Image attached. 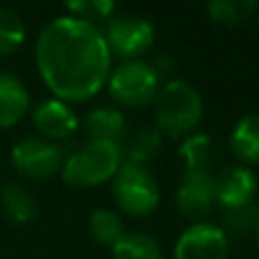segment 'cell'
I'll return each mask as SVG.
<instances>
[{
  "label": "cell",
  "instance_id": "6da1fadb",
  "mask_svg": "<svg viewBox=\"0 0 259 259\" xmlns=\"http://www.w3.org/2000/svg\"><path fill=\"white\" fill-rule=\"evenodd\" d=\"M34 59L46 87L66 105L91 100L112 73V53L103 30L68 14L41 27Z\"/></svg>",
  "mask_w": 259,
  "mask_h": 259
},
{
  "label": "cell",
  "instance_id": "7a4b0ae2",
  "mask_svg": "<svg viewBox=\"0 0 259 259\" xmlns=\"http://www.w3.org/2000/svg\"><path fill=\"white\" fill-rule=\"evenodd\" d=\"M157 130L170 139L193 132L202 121L205 105L196 87L184 80H168L155 96Z\"/></svg>",
  "mask_w": 259,
  "mask_h": 259
},
{
  "label": "cell",
  "instance_id": "3957f363",
  "mask_svg": "<svg viewBox=\"0 0 259 259\" xmlns=\"http://www.w3.org/2000/svg\"><path fill=\"white\" fill-rule=\"evenodd\" d=\"M123 164V152L118 143L109 141H89L77 148L68 157H64L62 178L68 187L87 189L98 187L103 182L114 180Z\"/></svg>",
  "mask_w": 259,
  "mask_h": 259
},
{
  "label": "cell",
  "instance_id": "277c9868",
  "mask_svg": "<svg viewBox=\"0 0 259 259\" xmlns=\"http://www.w3.org/2000/svg\"><path fill=\"white\" fill-rule=\"evenodd\" d=\"M112 193L121 211L130 216H148L159 205V182L146 166L121 164L118 173L112 180Z\"/></svg>",
  "mask_w": 259,
  "mask_h": 259
},
{
  "label": "cell",
  "instance_id": "5b68a950",
  "mask_svg": "<svg viewBox=\"0 0 259 259\" xmlns=\"http://www.w3.org/2000/svg\"><path fill=\"white\" fill-rule=\"evenodd\" d=\"M109 94L123 107H146L159 91V75L148 62H123L109 73Z\"/></svg>",
  "mask_w": 259,
  "mask_h": 259
},
{
  "label": "cell",
  "instance_id": "8992f818",
  "mask_svg": "<svg viewBox=\"0 0 259 259\" xmlns=\"http://www.w3.org/2000/svg\"><path fill=\"white\" fill-rule=\"evenodd\" d=\"M107 48L112 55H118L125 62L139 59V55L148 53L155 44V27L148 18L121 14L109 18L107 30L103 32Z\"/></svg>",
  "mask_w": 259,
  "mask_h": 259
},
{
  "label": "cell",
  "instance_id": "52a82bcc",
  "mask_svg": "<svg viewBox=\"0 0 259 259\" xmlns=\"http://www.w3.org/2000/svg\"><path fill=\"white\" fill-rule=\"evenodd\" d=\"M12 166L27 180H48L62 170L64 150L41 137H23L12 148Z\"/></svg>",
  "mask_w": 259,
  "mask_h": 259
},
{
  "label": "cell",
  "instance_id": "ba28073f",
  "mask_svg": "<svg viewBox=\"0 0 259 259\" xmlns=\"http://www.w3.org/2000/svg\"><path fill=\"white\" fill-rule=\"evenodd\" d=\"M230 239L219 225L191 223L178 237L173 248V259H228Z\"/></svg>",
  "mask_w": 259,
  "mask_h": 259
},
{
  "label": "cell",
  "instance_id": "9c48e42d",
  "mask_svg": "<svg viewBox=\"0 0 259 259\" xmlns=\"http://www.w3.org/2000/svg\"><path fill=\"white\" fill-rule=\"evenodd\" d=\"M175 205L184 219L193 221V223H202V219L209 216L211 207L216 205L214 175L184 170L178 193H175Z\"/></svg>",
  "mask_w": 259,
  "mask_h": 259
},
{
  "label": "cell",
  "instance_id": "30bf717a",
  "mask_svg": "<svg viewBox=\"0 0 259 259\" xmlns=\"http://www.w3.org/2000/svg\"><path fill=\"white\" fill-rule=\"evenodd\" d=\"M257 193V178L246 166H225L214 178V196L223 211L250 205Z\"/></svg>",
  "mask_w": 259,
  "mask_h": 259
},
{
  "label": "cell",
  "instance_id": "8fae6325",
  "mask_svg": "<svg viewBox=\"0 0 259 259\" xmlns=\"http://www.w3.org/2000/svg\"><path fill=\"white\" fill-rule=\"evenodd\" d=\"M32 125L36 127L41 139L55 143L73 137L75 130L80 127V118L71 109V105L62 103L57 98H50L32 109Z\"/></svg>",
  "mask_w": 259,
  "mask_h": 259
},
{
  "label": "cell",
  "instance_id": "7c38bea8",
  "mask_svg": "<svg viewBox=\"0 0 259 259\" xmlns=\"http://www.w3.org/2000/svg\"><path fill=\"white\" fill-rule=\"evenodd\" d=\"M180 159L191 173H209L223 161V146L214 137L205 132H196L187 137L180 146Z\"/></svg>",
  "mask_w": 259,
  "mask_h": 259
},
{
  "label": "cell",
  "instance_id": "4fadbf2b",
  "mask_svg": "<svg viewBox=\"0 0 259 259\" xmlns=\"http://www.w3.org/2000/svg\"><path fill=\"white\" fill-rule=\"evenodd\" d=\"M30 109V91L12 73H0V130L16 125Z\"/></svg>",
  "mask_w": 259,
  "mask_h": 259
},
{
  "label": "cell",
  "instance_id": "5bb4252c",
  "mask_svg": "<svg viewBox=\"0 0 259 259\" xmlns=\"http://www.w3.org/2000/svg\"><path fill=\"white\" fill-rule=\"evenodd\" d=\"M84 130L89 134V141H109L123 146L125 116L116 107H94L84 116Z\"/></svg>",
  "mask_w": 259,
  "mask_h": 259
},
{
  "label": "cell",
  "instance_id": "9a60e30c",
  "mask_svg": "<svg viewBox=\"0 0 259 259\" xmlns=\"http://www.w3.org/2000/svg\"><path fill=\"white\" fill-rule=\"evenodd\" d=\"M0 209L16 225L32 223L39 214L36 198L18 182H7L0 187Z\"/></svg>",
  "mask_w": 259,
  "mask_h": 259
},
{
  "label": "cell",
  "instance_id": "2e32d148",
  "mask_svg": "<svg viewBox=\"0 0 259 259\" xmlns=\"http://www.w3.org/2000/svg\"><path fill=\"white\" fill-rule=\"evenodd\" d=\"M164 148V134L157 127H141L132 134L121 146L123 152V164H134V166H146L155 159Z\"/></svg>",
  "mask_w": 259,
  "mask_h": 259
},
{
  "label": "cell",
  "instance_id": "e0dca14e",
  "mask_svg": "<svg viewBox=\"0 0 259 259\" xmlns=\"http://www.w3.org/2000/svg\"><path fill=\"white\" fill-rule=\"evenodd\" d=\"M230 150L241 164H259V114L239 118L230 134Z\"/></svg>",
  "mask_w": 259,
  "mask_h": 259
},
{
  "label": "cell",
  "instance_id": "ac0fdd59",
  "mask_svg": "<svg viewBox=\"0 0 259 259\" xmlns=\"http://www.w3.org/2000/svg\"><path fill=\"white\" fill-rule=\"evenodd\" d=\"M257 12H259V5L255 0H211V3H207L209 18L225 27L243 25Z\"/></svg>",
  "mask_w": 259,
  "mask_h": 259
},
{
  "label": "cell",
  "instance_id": "d6986e66",
  "mask_svg": "<svg viewBox=\"0 0 259 259\" xmlns=\"http://www.w3.org/2000/svg\"><path fill=\"white\" fill-rule=\"evenodd\" d=\"M112 259H161V246L143 232H125L112 246Z\"/></svg>",
  "mask_w": 259,
  "mask_h": 259
},
{
  "label": "cell",
  "instance_id": "ffe728a7",
  "mask_svg": "<svg viewBox=\"0 0 259 259\" xmlns=\"http://www.w3.org/2000/svg\"><path fill=\"white\" fill-rule=\"evenodd\" d=\"M89 232L96 243L112 248L118 239L125 234L121 216L112 209H94L89 216Z\"/></svg>",
  "mask_w": 259,
  "mask_h": 259
},
{
  "label": "cell",
  "instance_id": "44dd1931",
  "mask_svg": "<svg viewBox=\"0 0 259 259\" xmlns=\"http://www.w3.org/2000/svg\"><path fill=\"white\" fill-rule=\"evenodd\" d=\"M259 221V207L255 202L250 205L237 207V209H228L223 211V234L225 237H234V239H246L248 234H255Z\"/></svg>",
  "mask_w": 259,
  "mask_h": 259
},
{
  "label": "cell",
  "instance_id": "7402d4cb",
  "mask_svg": "<svg viewBox=\"0 0 259 259\" xmlns=\"http://www.w3.org/2000/svg\"><path fill=\"white\" fill-rule=\"evenodd\" d=\"M27 36L25 23L16 12L0 7V55H12L23 46Z\"/></svg>",
  "mask_w": 259,
  "mask_h": 259
},
{
  "label": "cell",
  "instance_id": "603a6c76",
  "mask_svg": "<svg viewBox=\"0 0 259 259\" xmlns=\"http://www.w3.org/2000/svg\"><path fill=\"white\" fill-rule=\"evenodd\" d=\"M114 9H116V5L112 0H73V3H66L68 16L87 21L91 25H96L98 21H107L114 14Z\"/></svg>",
  "mask_w": 259,
  "mask_h": 259
},
{
  "label": "cell",
  "instance_id": "cb8c5ba5",
  "mask_svg": "<svg viewBox=\"0 0 259 259\" xmlns=\"http://www.w3.org/2000/svg\"><path fill=\"white\" fill-rule=\"evenodd\" d=\"M255 239H257V243H259V221H257V228H255Z\"/></svg>",
  "mask_w": 259,
  "mask_h": 259
},
{
  "label": "cell",
  "instance_id": "d4e9b609",
  "mask_svg": "<svg viewBox=\"0 0 259 259\" xmlns=\"http://www.w3.org/2000/svg\"><path fill=\"white\" fill-rule=\"evenodd\" d=\"M257 23H259V12H257Z\"/></svg>",
  "mask_w": 259,
  "mask_h": 259
}]
</instances>
